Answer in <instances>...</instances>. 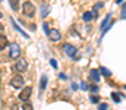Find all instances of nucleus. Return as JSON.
<instances>
[{"label": "nucleus", "mask_w": 126, "mask_h": 110, "mask_svg": "<svg viewBox=\"0 0 126 110\" xmlns=\"http://www.w3.org/2000/svg\"><path fill=\"white\" fill-rule=\"evenodd\" d=\"M0 43H1V44H0V48L3 50V48H4V47L7 46V40H6L4 34H1V37H0Z\"/></svg>", "instance_id": "obj_13"}, {"label": "nucleus", "mask_w": 126, "mask_h": 110, "mask_svg": "<svg viewBox=\"0 0 126 110\" xmlns=\"http://www.w3.org/2000/svg\"><path fill=\"white\" fill-rule=\"evenodd\" d=\"M43 28H44V31H46V34L48 35V34H50V31H51V30L48 28V25H47V24H43Z\"/></svg>", "instance_id": "obj_18"}, {"label": "nucleus", "mask_w": 126, "mask_h": 110, "mask_svg": "<svg viewBox=\"0 0 126 110\" xmlns=\"http://www.w3.org/2000/svg\"><path fill=\"white\" fill-rule=\"evenodd\" d=\"M107 109H109L107 104H100V107H98V110H107Z\"/></svg>", "instance_id": "obj_23"}, {"label": "nucleus", "mask_w": 126, "mask_h": 110, "mask_svg": "<svg viewBox=\"0 0 126 110\" xmlns=\"http://www.w3.org/2000/svg\"><path fill=\"white\" fill-rule=\"evenodd\" d=\"M59 78H60V79H66V78H67V76H66V75H64V73H59Z\"/></svg>", "instance_id": "obj_26"}, {"label": "nucleus", "mask_w": 126, "mask_h": 110, "mask_svg": "<svg viewBox=\"0 0 126 110\" xmlns=\"http://www.w3.org/2000/svg\"><path fill=\"white\" fill-rule=\"evenodd\" d=\"M46 85H47V76H43L40 81V94H41V91L46 90Z\"/></svg>", "instance_id": "obj_10"}, {"label": "nucleus", "mask_w": 126, "mask_h": 110, "mask_svg": "<svg viewBox=\"0 0 126 110\" xmlns=\"http://www.w3.org/2000/svg\"><path fill=\"white\" fill-rule=\"evenodd\" d=\"M9 4H10L12 10H18L19 9V0H9Z\"/></svg>", "instance_id": "obj_11"}, {"label": "nucleus", "mask_w": 126, "mask_h": 110, "mask_svg": "<svg viewBox=\"0 0 126 110\" xmlns=\"http://www.w3.org/2000/svg\"><path fill=\"white\" fill-rule=\"evenodd\" d=\"M122 1H123V0H116V3H122Z\"/></svg>", "instance_id": "obj_27"}, {"label": "nucleus", "mask_w": 126, "mask_h": 110, "mask_svg": "<svg viewBox=\"0 0 126 110\" xmlns=\"http://www.w3.org/2000/svg\"><path fill=\"white\" fill-rule=\"evenodd\" d=\"M27 69H28V62L24 57H19L15 63V71L16 72H25Z\"/></svg>", "instance_id": "obj_2"}, {"label": "nucleus", "mask_w": 126, "mask_h": 110, "mask_svg": "<svg viewBox=\"0 0 126 110\" xmlns=\"http://www.w3.org/2000/svg\"><path fill=\"white\" fill-rule=\"evenodd\" d=\"M22 12H24L25 16L31 18V16H34V13H35V6L32 4L31 1H25L24 6H22Z\"/></svg>", "instance_id": "obj_1"}, {"label": "nucleus", "mask_w": 126, "mask_h": 110, "mask_svg": "<svg viewBox=\"0 0 126 110\" xmlns=\"http://www.w3.org/2000/svg\"><path fill=\"white\" fill-rule=\"evenodd\" d=\"M31 94H32V88L31 87H27V88H24V90L21 91V94H19V100H22V101H28V100L31 98Z\"/></svg>", "instance_id": "obj_6"}, {"label": "nucleus", "mask_w": 126, "mask_h": 110, "mask_svg": "<svg viewBox=\"0 0 126 110\" xmlns=\"http://www.w3.org/2000/svg\"><path fill=\"white\" fill-rule=\"evenodd\" d=\"M48 12H50L48 6H47V4H43V6H41V16H43V18H46V16L48 15Z\"/></svg>", "instance_id": "obj_12"}, {"label": "nucleus", "mask_w": 126, "mask_h": 110, "mask_svg": "<svg viewBox=\"0 0 126 110\" xmlns=\"http://www.w3.org/2000/svg\"><path fill=\"white\" fill-rule=\"evenodd\" d=\"M125 90H126V85H125Z\"/></svg>", "instance_id": "obj_28"}, {"label": "nucleus", "mask_w": 126, "mask_h": 110, "mask_svg": "<svg viewBox=\"0 0 126 110\" xmlns=\"http://www.w3.org/2000/svg\"><path fill=\"white\" fill-rule=\"evenodd\" d=\"M63 51L67 54V56H70V57H73L75 59V56L78 54V51H76V48H75V46H72V44H63Z\"/></svg>", "instance_id": "obj_4"}, {"label": "nucleus", "mask_w": 126, "mask_h": 110, "mask_svg": "<svg viewBox=\"0 0 126 110\" xmlns=\"http://www.w3.org/2000/svg\"><path fill=\"white\" fill-rule=\"evenodd\" d=\"M24 110H32V106L30 103H25V104H24Z\"/></svg>", "instance_id": "obj_20"}, {"label": "nucleus", "mask_w": 126, "mask_h": 110, "mask_svg": "<svg viewBox=\"0 0 126 110\" xmlns=\"http://www.w3.org/2000/svg\"><path fill=\"white\" fill-rule=\"evenodd\" d=\"M120 16H122V19H126V4H123V7H122Z\"/></svg>", "instance_id": "obj_17"}, {"label": "nucleus", "mask_w": 126, "mask_h": 110, "mask_svg": "<svg viewBox=\"0 0 126 110\" xmlns=\"http://www.w3.org/2000/svg\"><path fill=\"white\" fill-rule=\"evenodd\" d=\"M103 6H104V4H103L101 1H100V3H97V4H95V6H94V10H97V12H98V9H101Z\"/></svg>", "instance_id": "obj_19"}, {"label": "nucleus", "mask_w": 126, "mask_h": 110, "mask_svg": "<svg viewBox=\"0 0 126 110\" xmlns=\"http://www.w3.org/2000/svg\"><path fill=\"white\" fill-rule=\"evenodd\" d=\"M100 72L103 73L104 76H110V75H111V72H110L107 68H104V66H100Z\"/></svg>", "instance_id": "obj_15"}, {"label": "nucleus", "mask_w": 126, "mask_h": 110, "mask_svg": "<svg viewBox=\"0 0 126 110\" xmlns=\"http://www.w3.org/2000/svg\"><path fill=\"white\" fill-rule=\"evenodd\" d=\"M50 63H51V66H53V68H57V62H56L54 59H51V60H50Z\"/></svg>", "instance_id": "obj_24"}, {"label": "nucleus", "mask_w": 126, "mask_h": 110, "mask_svg": "<svg viewBox=\"0 0 126 110\" xmlns=\"http://www.w3.org/2000/svg\"><path fill=\"white\" fill-rule=\"evenodd\" d=\"M48 38H50L51 41H59V40L62 38V34H60L57 30H51L50 34H48Z\"/></svg>", "instance_id": "obj_7"}, {"label": "nucleus", "mask_w": 126, "mask_h": 110, "mask_svg": "<svg viewBox=\"0 0 126 110\" xmlns=\"http://www.w3.org/2000/svg\"><path fill=\"white\" fill-rule=\"evenodd\" d=\"M111 98H113L116 103H120V97H119V94H116V93H111Z\"/></svg>", "instance_id": "obj_16"}, {"label": "nucleus", "mask_w": 126, "mask_h": 110, "mask_svg": "<svg viewBox=\"0 0 126 110\" xmlns=\"http://www.w3.org/2000/svg\"><path fill=\"white\" fill-rule=\"evenodd\" d=\"M10 22H12V25L15 27V30H16L18 32H21V34H22V35L25 37V38H28V34H27V32H24V30H22L21 27H18V24H16V21H15L13 18H10Z\"/></svg>", "instance_id": "obj_8"}, {"label": "nucleus", "mask_w": 126, "mask_h": 110, "mask_svg": "<svg viewBox=\"0 0 126 110\" xmlns=\"http://www.w3.org/2000/svg\"><path fill=\"white\" fill-rule=\"evenodd\" d=\"M81 88H82L84 91H87V90H88V85H87V82H82V84H81Z\"/></svg>", "instance_id": "obj_22"}, {"label": "nucleus", "mask_w": 126, "mask_h": 110, "mask_svg": "<svg viewBox=\"0 0 126 110\" xmlns=\"http://www.w3.org/2000/svg\"><path fill=\"white\" fill-rule=\"evenodd\" d=\"M90 76H91V79H93L94 82H98V81H100V71L93 69V71L90 72Z\"/></svg>", "instance_id": "obj_9"}, {"label": "nucleus", "mask_w": 126, "mask_h": 110, "mask_svg": "<svg viewBox=\"0 0 126 110\" xmlns=\"http://www.w3.org/2000/svg\"><path fill=\"white\" fill-rule=\"evenodd\" d=\"M19 53H21L19 44H18V43H12V44H10V53H9V56H10L12 59H19V57H18Z\"/></svg>", "instance_id": "obj_5"}, {"label": "nucleus", "mask_w": 126, "mask_h": 110, "mask_svg": "<svg viewBox=\"0 0 126 110\" xmlns=\"http://www.w3.org/2000/svg\"><path fill=\"white\" fill-rule=\"evenodd\" d=\"M24 82H25V79H24L21 75H15V76L10 79V85H12L13 88H21V87L24 85Z\"/></svg>", "instance_id": "obj_3"}, {"label": "nucleus", "mask_w": 126, "mask_h": 110, "mask_svg": "<svg viewBox=\"0 0 126 110\" xmlns=\"http://www.w3.org/2000/svg\"><path fill=\"white\" fill-rule=\"evenodd\" d=\"M91 90H93V93H97V91H98V87H97V85H93Z\"/></svg>", "instance_id": "obj_25"}, {"label": "nucleus", "mask_w": 126, "mask_h": 110, "mask_svg": "<svg viewBox=\"0 0 126 110\" xmlns=\"http://www.w3.org/2000/svg\"><path fill=\"white\" fill-rule=\"evenodd\" d=\"M91 101H93V103H98V101H100V98H98L97 95H91Z\"/></svg>", "instance_id": "obj_21"}, {"label": "nucleus", "mask_w": 126, "mask_h": 110, "mask_svg": "<svg viewBox=\"0 0 126 110\" xmlns=\"http://www.w3.org/2000/svg\"><path fill=\"white\" fill-rule=\"evenodd\" d=\"M93 16H94L93 13H90V12H85V13L82 15V19H84L85 22H88V21H91V19H93Z\"/></svg>", "instance_id": "obj_14"}]
</instances>
